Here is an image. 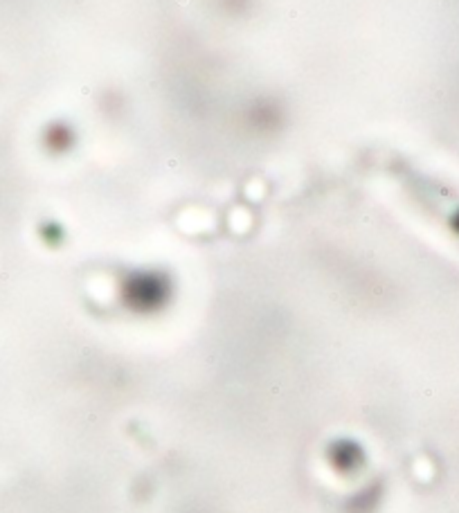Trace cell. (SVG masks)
<instances>
[{"mask_svg":"<svg viewBox=\"0 0 459 513\" xmlns=\"http://www.w3.org/2000/svg\"><path fill=\"white\" fill-rule=\"evenodd\" d=\"M439 210L446 216V221L450 223V228L457 234L459 239V196L453 192H439Z\"/></svg>","mask_w":459,"mask_h":513,"instance_id":"obj_1","label":"cell"}]
</instances>
